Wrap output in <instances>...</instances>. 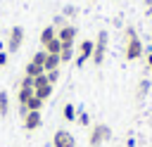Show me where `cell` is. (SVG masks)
Returning <instances> with one entry per match:
<instances>
[{
	"instance_id": "obj_1",
	"label": "cell",
	"mask_w": 152,
	"mask_h": 147,
	"mask_svg": "<svg viewBox=\"0 0 152 147\" xmlns=\"http://www.w3.org/2000/svg\"><path fill=\"white\" fill-rule=\"evenodd\" d=\"M124 57H126L128 62L142 57V40L138 38V33H135L133 28H126V47H124Z\"/></svg>"
},
{
	"instance_id": "obj_2",
	"label": "cell",
	"mask_w": 152,
	"mask_h": 147,
	"mask_svg": "<svg viewBox=\"0 0 152 147\" xmlns=\"http://www.w3.org/2000/svg\"><path fill=\"white\" fill-rule=\"evenodd\" d=\"M109 138H112V128H109L107 123H95V126L90 128L88 145H90V147H100V145H104Z\"/></svg>"
},
{
	"instance_id": "obj_3",
	"label": "cell",
	"mask_w": 152,
	"mask_h": 147,
	"mask_svg": "<svg viewBox=\"0 0 152 147\" xmlns=\"http://www.w3.org/2000/svg\"><path fill=\"white\" fill-rule=\"evenodd\" d=\"M107 40H109V33H107V31H100V33H97V38H95L93 57H90L95 66H100V64L104 62V52H107Z\"/></svg>"
},
{
	"instance_id": "obj_4",
	"label": "cell",
	"mask_w": 152,
	"mask_h": 147,
	"mask_svg": "<svg viewBox=\"0 0 152 147\" xmlns=\"http://www.w3.org/2000/svg\"><path fill=\"white\" fill-rule=\"evenodd\" d=\"M24 45V28L21 26H12L5 40V50L7 52H19V47Z\"/></svg>"
},
{
	"instance_id": "obj_5",
	"label": "cell",
	"mask_w": 152,
	"mask_h": 147,
	"mask_svg": "<svg viewBox=\"0 0 152 147\" xmlns=\"http://www.w3.org/2000/svg\"><path fill=\"white\" fill-rule=\"evenodd\" d=\"M33 95H36V97H40L43 102L52 95V85L48 83L45 74H40V76H36V78H33Z\"/></svg>"
},
{
	"instance_id": "obj_6",
	"label": "cell",
	"mask_w": 152,
	"mask_h": 147,
	"mask_svg": "<svg viewBox=\"0 0 152 147\" xmlns=\"http://www.w3.org/2000/svg\"><path fill=\"white\" fill-rule=\"evenodd\" d=\"M76 26L74 24H66V26H62L59 31H57V38H59V43H62V47H74L76 45Z\"/></svg>"
},
{
	"instance_id": "obj_7",
	"label": "cell",
	"mask_w": 152,
	"mask_h": 147,
	"mask_svg": "<svg viewBox=\"0 0 152 147\" xmlns=\"http://www.w3.org/2000/svg\"><path fill=\"white\" fill-rule=\"evenodd\" d=\"M93 47H95V40H88V38L81 40V43H78V57H76L74 64H76V66H83V64L93 57Z\"/></svg>"
},
{
	"instance_id": "obj_8",
	"label": "cell",
	"mask_w": 152,
	"mask_h": 147,
	"mask_svg": "<svg viewBox=\"0 0 152 147\" xmlns=\"http://www.w3.org/2000/svg\"><path fill=\"white\" fill-rule=\"evenodd\" d=\"M52 147H76V138H74L69 130L59 128V130H55V135H52Z\"/></svg>"
},
{
	"instance_id": "obj_9",
	"label": "cell",
	"mask_w": 152,
	"mask_h": 147,
	"mask_svg": "<svg viewBox=\"0 0 152 147\" xmlns=\"http://www.w3.org/2000/svg\"><path fill=\"white\" fill-rule=\"evenodd\" d=\"M21 123H24V128H26V130H38V128H40V123H43L40 111H26V114L21 116Z\"/></svg>"
},
{
	"instance_id": "obj_10",
	"label": "cell",
	"mask_w": 152,
	"mask_h": 147,
	"mask_svg": "<svg viewBox=\"0 0 152 147\" xmlns=\"http://www.w3.org/2000/svg\"><path fill=\"white\" fill-rule=\"evenodd\" d=\"M55 38H57V28H55L52 24H50V26H45V28L40 31V45H43V47H45L50 40H55Z\"/></svg>"
},
{
	"instance_id": "obj_11",
	"label": "cell",
	"mask_w": 152,
	"mask_h": 147,
	"mask_svg": "<svg viewBox=\"0 0 152 147\" xmlns=\"http://www.w3.org/2000/svg\"><path fill=\"white\" fill-rule=\"evenodd\" d=\"M40 74H45V69H43L40 64H36V62H28L26 69H24V76H28V78H36V76H40Z\"/></svg>"
},
{
	"instance_id": "obj_12",
	"label": "cell",
	"mask_w": 152,
	"mask_h": 147,
	"mask_svg": "<svg viewBox=\"0 0 152 147\" xmlns=\"http://www.w3.org/2000/svg\"><path fill=\"white\" fill-rule=\"evenodd\" d=\"M59 64H62V62H59V55H50V52H48L43 69H45V71H52V69H59Z\"/></svg>"
},
{
	"instance_id": "obj_13",
	"label": "cell",
	"mask_w": 152,
	"mask_h": 147,
	"mask_svg": "<svg viewBox=\"0 0 152 147\" xmlns=\"http://www.w3.org/2000/svg\"><path fill=\"white\" fill-rule=\"evenodd\" d=\"M7 114H10V95L0 90V116H7Z\"/></svg>"
},
{
	"instance_id": "obj_14",
	"label": "cell",
	"mask_w": 152,
	"mask_h": 147,
	"mask_svg": "<svg viewBox=\"0 0 152 147\" xmlns=\"http://www.w3.org/2000/svg\"><path fill=\"white\" fill-rule=\"evenodd\" d=\"M43 50H45V52H50V55H59V52H62V43H59V38L50 40V43H48Z\"/></svg>"
},
{
	"instance_id": "obj_15",
	"label": "cell",
	"mask_w": 152,
	"mask_h": 147,
	"mask_svg": "<svg viewBox=\"0 0 152 147\" xmlns=\"http://www.w3.org/2000/svg\"><path fill=\"white\" fill-rule=\"evenodd\" d=\"M43 104H45V102H43L40 97H36V95H33V97L28 100V104H26V111H40V109H43Z\"/></svg>"
},
{
	"instance_id": "obj_16",
	"label": "cell",
	"mask_w": 152,
	"mask_h": 147,
	"mask_svg": "<svg viewBox=\"0 0 152 147\" xmlns=\"http://www.w3.org/2000/svg\"><path fill=\"white\" fill-rule=\"evenodd\" d=\"M147 92H150V81H147V78H142V81L138 83V90H135V95H138V100H142Z\"/></svg>"
},
{
	"instance_id": "obj_17",
	"label": "cell",
	"mask_w": 152,
	"mask_h": 147,
	"mask_svg": "<svg viewBox=\"0 0 152 147\" xmlns=\"http://www.w3.org/2000/svg\"><path fill=\"white\" fill-rule=\"evenodd\" d=\"M76 114H78V111H76V107H74V104H64L62 116H64L66 121H76Z\"/></svg>"
},
{
	"instance_id": "obj_18",
	"label": "cell",
	"mask_w": 152,
	"mask_h": 147,
	"mask_svg": "<svg viewBox=\"0 0 152 147\" xmlns=\"http://www.w3.org/2000/svg\"><path fill=\"white\" fill-rule=\"evenodd\" d=\"M71 59H74V47H62L59 62H71Z\"/></svg>"
},
{
	"instance_id": "obj_19",
	"label": "cell",
	"mask_w": 152,
	"mask_h": 147,
	"mask_svg": "<svg viewBox=\"0 0 152 147\" xmlns=\"http://www.w3.org/2000/svg\"><path fill=\"white\" fill-rule=\"evenodd\" d=\"M45 78H48V83H50V85H55V83L59 81V69H52V71H45Z\"/></svg>"
},
{
	"instance_id": "obj_20",
	"label": "cell",
	"mask_w": 152,
	"mask_h": 147,
	"mask_svg": "<svg viewBox=\"0 0 152 147\" xmlns=\"http://www.w3.org/2000/svg\"><path fill=\"white\" fill-rule=\"evenodd\" d=\"M45 55H48L45 50H38V52L31 57V62H36V64H40V66H43V64H45Z\"/></svg>"
},
{
	"instance_id": "obj_21",
	"label": "cell",
	"mask_w": 152,
	"mask_h": 147,
	"mask_svg": "<svg viewBox=\"0 0 152 147\" xmlns=\"http://www.w3.org/2000/svg\"><path fill=\"white\" fill-rule=\"evenodd\" d=\"M76 121H78L81 126H90V116H88V111H78V114H76Z\"/></svg>"
},
{
	"instance_id": "obj_22",
	"label": "cell",
	"mask_w": 152,
	"mask_h": 147,
	"mask_svg": "<svg viewBox=\"0 0 152 147\" xmlns=\"http://www.w3.org/2000/svg\"><path fill=\"white\" fill-rule=\"evenodd\" d=\"M52 26H55V28H57V31H59V28H62V26H66V17H62V14H57V17H55V19H52Z\"/></svg>"
},
{
	"instance_id": "obj_23",
	"label": "cell",
	"mask_w": 152,
	"mask_h": 147,
	"mask_svg": "<svg viewBox=\"0 0 152 147\" xmlns=\"http://www.w3.org/2000/svg\"><path fill=\"white\" fill-rule=\"evenodd\" d=\"M76 14H78V9H76V7H71V5H69V7H64V12H62V17H76Z\"/></svg>"
},
{
	"instance_id": "obj_24",
	"label": "cell",
	"mask_w": 152,
	"mask_h": 147,
	"mask_svg": "<svg viewBox=\"0 0 152 147\" xmlns=\"http://www.w3.org/2000/svg\"><path fill=\"white\" fill-rule=\"evenodd\" d=\"M7 66V50H0V69Z\"/></svg>"
},
{
	"instance_id": "obj_25",
	"label": "cell",
	"mask_w": 152,
	"mask_h": 147,
	"mask_svg": "<svg viewBox=\"0 0 152 147\" xmlns=\"http://www.w3.org/2000/svg\"><path fill=\"white\" fill-rule=\"evenodd\" d=\"M147 66H150V71H152V47H150V55H147Z\"/></svg>"
},
{
	"instance_id": "obj_26",
	"label": "cell",
	"mask_w": 152,
	"mask_h": 147,
	"mask_svg": "<svg viewBox=\"0 0 152 147\" xmlns=\"http://www.w3.org/2000/svg\"><path fill=\"white\" fill-rule=\"evenodd\" d=\"M145 5H147V14H152V0H145Z\"/></svg>"
},
{
	"instance_id": "obj_27",
	"label": "cell",
	"mask_w": 152,
	"mask_h": 147,
	"mask_svg": "<svg viewBox=\"0 0 152 147\" xmlns=\"http://www.w3.org/2000/svg\"><path fill=\"white\" fill-rule=\"evenodd\" d=\"M0 50H5V43H0Z\"/></svg>"
},
{
	"instance_id": "obj_28",
	"label": "cell",
	"mask_w": 152,
	"mask_h": 147,
	"mask_svg": "<svg viewBox=\"0 0 152 147\" xmlns=\"http://www.w3.org/2000/svg\"><path fill=\"white\" fill-rule=\"evenodd\" d=\"M90 2H93V0H90Z\"/></svg>"
}]
</instances>
